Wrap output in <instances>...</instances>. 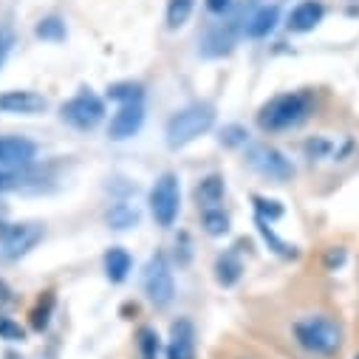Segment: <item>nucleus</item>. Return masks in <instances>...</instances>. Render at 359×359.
Instances as JSON below:
<instances>
[{"instance_id": "f257e3e1", "label": "nucleus", "mask_w": 359, "mask_h": 359, "mask_svg": "<svg viewBox=\"0 0 359 359\" xmlns=\"http://www.w3.org/2000/svg\"><path fill=\"white\" fill-rule=\"evenodd\" d=\"M314 111V97L309 91H289L269 100L257 111V125L266 133H280L303 125Z\"/></svg>"}, {"instance_id": "f03ea898", "label": "nucleus", "mask_w": 359, "mask_h": 359, "mask_svg": "<svg viewBox=\"0 0 359 359\" xmlns=\"http://www.w3.org/2000/svg\"><path fill=\"white\" fill-rule=\"evenodd\" d=\"M292 334H294V342L314 353V356H331L339 351L342 345V328L339 323H334L331 317L325 314H309V317H300L294 325H292Z\"/></svg>"}, {"instance_id": "7ed1b4c3", "label": "nucleus", "mask_w": 359, "mask_h": 359, "mask_svg": "<svg viewBox=\"0 0 359 359\" xmlns=\"http://www.w3.org/2000/svg\"><path fill=\"white\" fill-rule=\"evenodd\" d=\"M37 147L23 136H0V193L18 190L34 164Z\"/></svg>"}, {"instance_id": "20e7f679", "label": "nucleus", "mask_w": 359, "mask_h": 359, "mask_svg": "<svg viewBox=\"0 0 359 359\" xmlns=\"http://www.w3.org/2000/svg\"><path fill=\"white\" fill-rule=\"evenodd\" d=\"M215 122V108L207 102H196L184 111H178L170 122H167V147L178 150L187 147L190 142H196L198 136H204Z\"/></svg>"}, {"instance_id": "39448f33", "label": "nucleus", "mask_w": 359, "mask_h": 359, "mask_svg": "<svg viewBox=\"0 0 359 359\" xmlns=\"http://www.w3.org/2000/svg\"><path fill=\"white\" fill-rule=\"evenodd\" d=\"M182 207V187H178V175L164 172L150 190V212L158 226H172Z\"/></svg>"}, {"instance_id": "423d86ee", "label": "nucleus", "mask_w": 359, "mask_h": 359, "mask_svg": "<svg viewBox=\"0 0 359 359\" xmlns=\"http://www.w3.org/2000/svg\"><path fill=\"white\" fill-rule=\"evenodd\" d=\"M246 161L252 170H257L263 178H272V182H289L294 175V164L272 144H252Z\"/></svg>"}, {"instance_id": "0eeeda50", "label": "nucleus", "mask_w": 359, "mask_h": 359, "mask_svg": "<svg viewBox=\"0 0 359 359\" xmlns=\"http://www.w3.org/2000/svg\"><path fill=\"white\" fill-rule=\"evenodd\" d=\"M60 114H62V119H65L68 125H74V128H79V130H91V128H97V125L105 119V105H102V100H100L97 94L82 91V94H76L74 100H68V102L60 108Z\"/></svg>"}, {"instance_id": "6e6552de", "label": "nucleus", "mask_w": 359, "mask_h": 359, "mask_svg": "<svg viewBox=\"0 0 359 359\" xmlns=\"http://www.w3.org/2000/svg\"><path fill=\"white\" fill-rule=\"evenodd\" d=\"M144 292L153 300V306H158V309L172 303L175 283H172V272H170L164 255H153L147 260V269H144Z\"/></svg>"}, {"instance_id": "1a4fd4ad", "label": "nucleus", "mask_w": 359, "mask_h": 359, "mask_svg": "<svg viewBox=\"0 0 359 359\" xmlns=\"http://www.w3.org/2000/svg\"><path fill=\"white\" fill-rule=\"evenodd\" d=\"M40 238H43L40 224H0V252L9 260L34 249L40 243Z\"/></svg>"}, {"instance_id": "9d476101", "label": "nucleus", "mask_w": 359, "mask_h": 359, "mask_svg": "<svg viewBox=\"0 0 359 359\" xmlns=\"http://www.w3.org/2000/svg\"><path fill=\"white\" fill-rule=\"evenodd\" d=\"M142 125H144V108H142V102L122 105V108L114 114L111 125H108V136H111L114 142H122V139L136 136V133L142 130Z\"/></svg>"}, {"instance_id": "9b49d317", "label": "nucleus", "mask_w": 359, "mask_h": 359, "mask_svg": "<svg viewBox=\"0 0 359 359\" xmlns=\"http://www.w3.org/2000/svg\"><path fill=\"white\" fill-rule=\"evenodd\" d=\"M46 97L37 91H4L0 94V114H20L34 116L46 111Z\"/></svg>"}, {"instance_id": "f8f14e48", "label": "nucleus", "mask_w": 359, "mask_h": 359, "mask_svg": "<svg viewBox=\"0 0 359 359\" xmlns=\"http://www.w3.org/2000/svg\"><path fill=\"white\" fill-rule=\"evenodd\" d=\"M193 356H196V328L187 317H182L170 325L167 359H193Z\"/></svg>"}, {"instance_id": "ddd939ff", "label": "nucleus", "mask_w": 359, "mask_h": 359, "mask_svg": "<svg viewBox=\"0 0 359 359\" xmlns=\"http://www.w3.org/2000/svg\"><path fill=\"white\" fill-rule=\"evenodd\" d=\"M323 18H325V6L320 0H303L289 15V29L294 34H306V32H314L323 23Z\"/></svg>"}, {"instance_id": "4468645a", "label": "nucleus", "mask_w": 359, "mask_h": 359, "mask_svg": "<svg viewBox=\"0 0 359 359\" xmlns=\"http://www.w3.org/2000/svg\"><path fill=\"white\" fill-rule=\"evenodd\" d=\"M235 32H238V20H229V23L215 26V29L204 37L201 51H204L207 57H224V54H229L232 46H235Z\"/></svg>"}, {"instance_id": "2eb2a0df", "label": "nucleus", "mask_w": 359, "mask_h": 359, "mask_svg": "<svg viewBox=\"0 0 359 359\" xmlns=\"http://www.w3.org/2000/svg\"><path fill=\"white\" fill-rule=\"evenodd\" d=\"M278 18H280L278 6H260V9L246 20V34L255 37V40H260V37H266V34H272L275 26H278Z\"/></svg>"}, {"instance_id": "dca6fc26", "label": "nucleus", "mask_w": 359, "mask_h": 359, "mask_svg": "<svg viewBox=\"0 0 359 359\" xmlns=\"http://www.w3.org/2000/svg\"><path fill=\"white\" fill-rule=\"evenodd\" d=\"M241 275H243V263L238 260L235 252H224V255H218V260H215V280H218L224 289L235 286V283L241 280Z\"/></svg>"}, {"instance_id": "f3484780", "label": "nucleus", "mask_w": 359, "mask_h": 359, "mask_svg": "<svg viewBox=\"0 0 359 359\" xmlns=\"http://www.w3.org/2000/svg\"><path fill=\"white\" fill-rule=\"evenodd\" d=\"M224 178L221 175H207V178H201V184L196 187V201H198V207H204V210H210V207H218L221 201H224Z\"/></svg>"}, {"instance_id": "a211bd4d", "label": "nucleus", "mask_w": 359, "mask_h": 359, "mask_svg": "<svg viewBox=\"0 0 359 359\" xmlns=\"http://www.w3.org/2000/svg\"><path fill=\"white\" fill-rule=\"evenodd\" d=\"M105 272H108L111 283H122L128 278V272H130V255L125 249H119V246L108 249V255H105Z\"/></svg>"}, {"instance_id": "6ab92c4d", "label": "nucleus", "mask_w": 359, "mask_h": 359, "mask_svg": "<svg viewBox=\"0 0 359 359\" xmlns=\"http://www.w3.org/2000/svg\"><path fill=\"white\" fill-rule=\"evenodd\" d=\"M255 224H257V232H260L263 243H266L269 249H272L275 255H280V257H297V246H292V243H286L283 238H278V235H275V229H272V224H269V221L257 218Z\"/></svg>"}, {"instance_id": "aec40b11", "label": "nucleus", "mask_w": 359, "mask_h": 359, "mask_svg": "<svg viewBox=\"0 0 359 359\" xmlns=\"http://www.w3.org/2000/svg\"><path fill=\"white\" fill-rule=\"evenodd\" d=\"M144 97V88L139 82H116L108 88V100L114 102H122V105H133V102H142Z\"/></svg>"}, {"instance_id": "412c9836", "label": "nucleus", "mask_w": 359, "mask_h": 359, "mask_svg": "<svg viewBox=\"0 0 359 359\" xmlns=\"http://www.w3.org/2000/svg\"><path fill=\"white\" fill-rule=\"evenodd\" d=\"M201 226H204V232L212 235V238L226 235V232H229V215H226L224 210H218V207H210V210L201 212Z\"/></svg>"}, {"instance_id": "4be33fe9", "label": "nucleus", "mask_w": 359, "mask_h": 359, "mask_svg": "<svg viewBox=\"0 0 359 359\" xmlns=\"http://www.w3.org/2000/svg\"><path fill=\"white\" fill-rule=\"evenodd\" d=\"M193 15V0H170L167 4V29H182Z\"/></svg>"}, {"instance_id": "5701e85b", "label": "nucleus", "mask_w": 359, "mask_h": 359, "mask_svg": "<svg viewBox=\"0 0 359 359\" xmlns=\"http://www.w3.org/2000/svg\"><path fill=\"white\" fill-rule=\"evenodd\" d=\"M108 224H111L114 229H130V226L139 224V212H136L130 204H116V207H111V212H108Z\"/></svg>"}, {"instance_id": "b1692460", "label": "nucleus", "mask_w": 359, "mask_h": 359, "mask_svg": "<svg viewBox=\"0 0 359 359\" xmlns=\"http://www.w3.org/2000/svg\"><path fill=\"white\" fill-rule=\"evenodd\" d=\"M34 34H37L40 40L60 43V40H65V23H62L60 18H46V20H40V23H37Z\"/></svg>"}, {"instance_id": "393cba45", "label": "nucleus", "mask_w": 359, "mask_h": 359, "mask_svg": "<svg viewBox=\"0 0 359 359\" xmlns=\"http://www.w3.org/2000/svg\"><path fill=\"white\" fill-rule=\"evenodd\" d=\"M51 309H54V294H51V292H46V297H40V303H37V306H34V311H32V328H34V331L48 328Z\"/></svg>"}, {"instance_id": "a878e982", "label": "nucleus", "mask_w": 359, "mask_h": 359, "mask_svg": "<svg viewBox=\"0 0 359 359\" xmlns=\"http://www.w3.org/2000/svg\"><path fill=\"white\" fill-rule=\"evenodd\" d=\"M252 201H255V212H257V218H263V221H269V224L283 218V204H280V201L260 198V196H255Z\"/></svg>"}, {"instance_id": "bb28decb", "label": "nucleus", "mask_w": 359, "mask_h": 359, "mask_svg": "<svg viewBox=\"0 0 359 359\" xmlns=\"http://www.w3.org/2000/svg\"><path fill=\"white\" fill-rule=\"evenodd\" d=\"M139 353L142 359H158V334L153 328H139Z\"/></svg>"}, {"instance_id": "cd10ccee", "label": "nucleus", "mask_w": 359, "mask_h": 359, "mask_svg": "<svg viewBox=\"0 0 359 359\" xmlns=\"http://www.w3.org/2000/svg\"><path fill=\"white\" fill-rule=\"evenodd\" d=\"M218 142H221L224 147H241V144L249 142V130H246L243 125H226V128L221 130Z\"/></svg>"}, {"instance_id": "c85d7f7f", "label": "nucleus", "mask_w": 359, "mask_h": 359, "mask_svg": "<svg viewBox=\"0 0 359 359\" xmlns=\"http://www.w3.org/2000/svg\"><path fill=\"white\" fill-rule=\"evenodd\" d=\"M0 339H6V342H23L26 339V331L15 320L0 317Z\"/></svg>"}, {"instance_id": "c756f323", "label": "nucleus", "mask_w": 359, "mask_h": 359, "mask_svg": "<svg viewBox=\"0 0 359 359\" xmlns=\"http://www.w3.org/2000/svg\"><path fill=\"white\" fill-rule=\"evenodd\" d=\"M306 153H309V158H323V156L331 153V142H325V139H311V142H306Z\"/></svg>"}, {"instance_id": "7c9ffc66", "label": "nucleus", "mask_w": 359, "mask_h": 359, "mask_svg": "<svg viewBox=\"0 0 359 359\" xmlns=\"http://www.w3.org/2000/svg\"><path fill=\"white\" fill-rule=\"evenodd\" d=\"M345 263V249L342 246H334L328 255H325V266L328 269H337V266H342Z\"/></svg>"}, {"instance_id": "2f4dec72", "label": "nucleus", "mask_w": 359, "mask_h": 359, "mask_svg": "<svg viewBox=\"0 0 359 359\" xmlns=\"http://www.w3.org/2000/svg\"><path fill=\"white\" fill-rule=\"evenodd\" d=\"M229 4H232V0H207V9L215 12V15H221V12L229 9Z\"/></svg>"}, {"instance_id": "473e14b6", "label": "nucleus", "mask_w": 359, "mask_h": 359, "mask_svg": "<svg viewBox=\"0 0 359 359\" xmlns=\"http://www.w3.org/2000/svg\"><path fill=\"white\" fill-rule=\"evenodd\" d=\"M9 46H12V37L6 32H0V65H4V60L9 54Z\"/></svg>"}, {"instance_id": "72a5a7b5", "label": "nucleus", "mask_w": 359, "mask_h": 359, "mask_svg": "<svg viewBox=\"0 0 359 359\" xmlns=\"http://www.w3.org/2000/svg\"><path fill=\"white\" fill-rule=\"evenodd\" d=\"M12 303V289L6 286V280H0V309Z\"/></svg>"}, {"instance_id": "f704fd0d", "label": "nucleus", "mask_w": 359, "mask_h": 359, "mask_svg": "<svg viewBox=\"0 0 359 359\" xmlns=\"http://www.w3.org/2000/svg\"><path fill=\"white\" fill-rule=\"evenodd\" d=\"M353 359H359V353H356V356H353Z\"/></svg>"}]
</instances>
